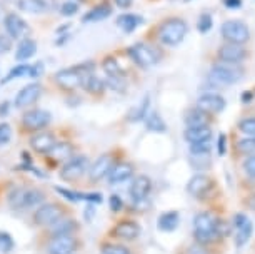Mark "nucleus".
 I'll list each match as a JSON object with an SVG mask.
<instances>
[{"label":"nucleus","instance_id":"obj_1","mask_svg":"<svg viewBox=\"0 0 255 254\" xmlns=\"http://www.w3.org/2000/svg\"><path fill=\"white\" fill-rule=\"evenodd\" d=\"M70 214V209L65 204L59 203V201H45L44 204H40L33 211L32 214V224L35 228L45 229L47 226L59 221L60 218Z\"/></svg>","mask_w":255,"mask_h":254},{"label":"nucleus","instance_id":"obj_2","mask_svg":"<svg viewBox=\"0 0 255 254\" xmlns=\"http://www.w3.org/2000/svg\"><path fill=\"white\" fill-rule=\"evenodd\" d=\"M217 226H219V219L212 213H199L194 218L195 241L202 244V246H207V244L217 241L220 238Z\"/></svg>","mask_w":255,"mask_h":254},{"label":"nucleus","instance_id":"obj_3","mask_svg":"<svg viewBox=\"0 0 255 254\" xmlns=\"http://www.w3.org/2000/svg\"><path fill=\"white\" fill-rule=\"evenodd\" d=\"M244 77V70L239 65H229V64H215L210 69L207 75V82L214 89L227 87V85L237 84Z\"/></svg>","mask_w":255,"mask_h":254},{"label":"nucleus","instance_id":"obj_4","mask_svg":"<svg viewBox=\"0 0 255 254\" xmlns=\"http://www.w3.org/2000/svg\"><path fill=\"white\" fill-rule=\"evenodd\" d=\"M187 32H189V25L184 18H168L158 28V37L160 42L167 47L179 45L182 40L185 39Z\"/></svg>","mask_w":255,"mask_h":254},{"label":"nucleus","instance_id":"obj_5","mask_svg":"<svg viewBox=\"0 0 255 254\" xmlns=\"http://www.w3.org/2000/svg\"><path fill=\"white\" fill-rule=\"evenodd\" d=\"M89 167H90V161L87 156L75 154L62 164L59 176H60V179L67 181V183H75V181L84 177L85 172L89 171Z\"/></svg>","mask_w":255,"mask_h":254},{"label":"nucleus","instance_id":"obj_6","mask_svg":"<svg viewBox=\"0 0 255 254\" xmlns=\"http://www.w3.org/2000/svg\"><path fill=\"white\" fill-rule=\"evenodd\" d=\"M92 72L87 70V65H77L70 69L59 70L55 74V82L65 90H75L77 87H82L85 77Z\"/></svg>","mask_w":255,"mask_h":254},{"label":"nucleus","instance_id":"obj_7","mask_svg":"<svg viewBox=\"0 0 255 254\" xmlns=\"http://www.w3.org/2000/svg\"><path fill=\"white\" fill-rule=\"evenodd\" d=\"M222 39L227 44H239L244 45L247 44L250 39V28L245 22L242 20H225L222 23Z\"/></svg>","mask_w":255,"mask_h":254},{"label":"nucleus","instance_id":"obj_8","mask_svg":"<svg viewBox=\"0 0 255 254\" xmlns=\"http://www.w3.org/2000/svg\"><path fill=\"white\" fill-rule=\"evenodd\" d=\"M80 248H82V239L79 234L50 238L45 241L47 254H75Z\"/></svg>","mask_w":255,"mask_h":254},{"label":"nucleus","instance_id":"obj_9","mask_svg":"<svg viewBox=\"0 0 255 254\" xmlns=\"http://www.w3.org/2000/svg\"><path fill=\"white\" fill-rule=\"evenodd\" d=\"M82 224L77 221L74 216L67 214L64 218H60L59 221L47 226L44 229V238L45 241L50 238H59V236H70V234H80Z\"/></svg>","mask_w":255,"mask_h":254},{"label":"nucleus","instance_id":"obj_10","mask_svg":"<svg viewBox=\"0 0 255 254\" xmlns=\"http://www.w3.org/2000/svg\"><path fill=\"white\" fill-rule=\"evenodd\" d=\"M140 234H142L140 224L135 223L133 219H122V221L115 223L112 229L109 231L110 238L119 239V241H124V243L135 241V239L140 238Z\"/></svg>","mask_w":255,"mask_h":254},{"label":"nucleus","instance_id":"obj_11","mask_svg":"<svg viewBox=\"0 0 255 254\" xmlns=\"http://www.w3.org/2000/svg\"><path fill=\"white\" fill-rule=\"evenodd\" d=\"M117 159H115V156L112 152H105L100 157H97L92 164L89 167V179L90 183H100L102 179H105L110 171L114 169V166L117 164Z\"/></svg>","mask_w":255,"mask_h":254},{"label":"nucleus","instance_id":"obj_12","mask_svg":"<svg viewBox=\"0 0 255 254\" xmlns=\"http://www.w3.org/2000/svg\"><path fill=\"white\" fill-rule=\"evenodd\" d=\"M52 116L49 111L44 109H32L22 116V127L28 132H38L50 124Z\"/></svg>","mask_w":255,"mask_h":254},{"label":"nucleus","instance_id":"obj_13","mask_svg":"<svg viewBox=\"0 0 255 254\" xmlns=\"http://www.w3.org/2000/svg\"><path fill=\"white\" fill-rule=\"evenodd\" d=\"M128 55L132 57L133 62L140 67H148V65H153L157 64L158 59H160V54L152 49L150 45H145V44H135L128 49Z\"/></svg>","mask_w":255,"mask_h":254},{"label":"nucleus","instance_id":"obj_14","mask_svg":"<svg viewBox=\"0 0 255 254\" xmlns=\"http://www.w3.org/2000/svg\"><path fill=\"white\" fill-rule=\"evenodd\" d=\"M217 55L222 64L229 65H239L242 64L247 57V50L239 44H224L220 45V49L217 50Z\"/></svg>","mask_w":255,"mask_h":254},{"label":"nucleus","instance_id":"obj_15","mask_svg":"<svg viewBox=\"0 0 255 254\" xmlns=\"http://www.w3.org/2000/svg\"><path fill=\"white\" fill-rule=\"evenodd\" d=\"M225 105V99L222 97L220 94H215V92H207V94H202L199 100H197V109H200L202 112L205 114H220L224 112Z\"/></svg>","mask_w":255,"mask_h":254},{"label":"nucleus","instance_id":"obj_16","mask_svg":"<svg viewBox=\"0 0 255 254\" xmlns=\"http://www.w3.org/2000/svg\"><path fill=\"white\" fill-rule=\"evenodd\" d=\"M234 226H235V244L237 248H242L249 243L250 236H252L254 226L250 219L245 214H235L234 216Z\"/></svg>","mask_w":255,"mask_h":254},{"label":"nucleus","instance_id":"obj_17","mask_svg":"<svg viewBox=\"0 0 255 254\" xmlns=\"http://www.w3.org/2000/svg\"><path fill=\"white\" fill-rule=\"evenodd\" d=\"M3 27H5V32L8 33L10 39L20 40L28 33V27L25 20H22L20 15H17V13H13V12L7 13V15L3 17Z\"/></svg>","mask_w":255,"mask_h":254},{"label":"nucleus","instance_id":"obj_18","mask_svg":"<svg viewBox=\"0 0 255 254\" xmlns=\"http://www.w3.org/2000/svg\"><path fill=\"white\" fill-rule=\"evenodd\" d=\"M214 188V181L207 174H195L190 177L189 184H187V193L194 198H204L207 193H210Z\"/></svg>","mask_w":255,"mask_h":254},{"label":"nucleus","instance_id":"obj_19","mask_svg":"<svg viewBox=\"0 0 255 254\" xmlns=\"http://www.w3.org/2000/svg\"><path fill=\"white\" fill-rule=\"evenodd\" d=\"M57 139L52 132H45V131H38L37 134H33L30 137V144L32 151L37 152V154H49L52 147L55 146Z\"/></svg>","mask_w":255,"mask_h":254},{"label":"nucleus","instance_id":"obj_20","mask_svg":"<svg viewBox=\"0 0 255 254\" xmlns=\"http://www.w3.org/2000/svg\"><path fill=\"white\" fill-rule=\"evenodd\" d=\"M42 94L40 84H28L22 90H18L15 95V107L17 109H27L33 102H37Z\"/></svg>","mask_w":255,"mask_h":254},{"label":"nucleus","instance_id":"obj_21","mask_svg":"<svg viewBox=\"0 0 255 254\" xmlns=\"http://www.w3.org/2000/svg\"><path fill=\"white\" fill-rule=\"evenodd\" d=\"M133 172H135V167H133L132 162H117L114 166V169L110 171V174L107 176L109 184L114 186V184L125 183V181L132 179Z\"/></svg>","mask_w":255,"mask_h":254},{"label":"nucleus","instance_id":"obj_22","mask_svg":"<svg viewBox=\"0 0 255 254\" xmlns=\"http://www.w3.org/2000/svg\"><path fill=\"white\" fill-rule=\"evenodd\" d=\"M152 191V181L148 176H137L135 179L132 181L130 188H128V194H130L132 199H143L148 198Z\"/></svg>","mask_w":255,"mask_h":254},{"label":"nucleus","instance_id":"obj_23","mask_svg":"<svg viewBox=\"0 0 255 254\" xmlns=\"http://www.w3.org/2000/svg\"><path fill=\"white\" fill-rule=\"evenodd\" d=\"M47 156H50L54 161L64 164V162L69 161L72 156H75V147H74V144L69 142V141H60V142L57 141L55 146L52 147Z\"/></svg>","mask_w":255,"mask_h":254},{"label":"nucleus","instance_id":"obj_24","mask_svg":"<svg viewBox=\"0 0 255 254\" xmlns=\"http://www.w3.org/2000/svg\"><path fill=\"white\" fill-rule=\"evenodd\" d=\"M185 141L189 144L197 142H205L212 139V127L210 126H195V127H187L184 132Z\"/></svg>","mask_w":255,"mask_h":254},{"label":"nucleus","instance_id":"obj_25","mask_svg":"<svg viewBox=\"0 0 255 254\" xmlns=\"http://www.w3.org/2000/svg\"><path fill=\"white\" fill-rule=\"evenodd\" d=\"M45 201H47L45 191H42V189H38V188H27L25 189V196H23L22 211L38 208V206L44 204Z\"/></svg>","mask_w":255,"mask_h":254},{"label":"nucleus","instance_id":"obj_26","mask_svg":"<svg viewBox=\"0 0 255 254\" xmlns=\"http://www.w3.org/2000/svg\"><path fill=\"white\" fill-rule=\"evenodd\" d=\"M179 223H180V214L177 211H167V213L160 214L157 226L163 233H172L179 228Z\"/></svg>","mask_w":255,"mask_h":254},{"label":"nucleus","instance_id":"obj_27","mask_svg":"<svg viewBox=\"0 0 255 254\" xmlns=\"http://www.w3.org/2000/svg\"><path fill=\"white\" fill-rule=\"evenodd\" d=\"M145 127L150 132H158V134L167 132V124L157 111L148 112V116L145 117Z\"/></svg>","mask_w":255,"mask_h":254},{"label":"nucleus","instance_id":"obj_28","mask_svg":"<svg viewBox=\"0 0 255 254\" xmlns=\"http://www.w3.org/2000/svg\"><path fill=\"white\" fill-rule=\"evenodd\" d=\"M148 107H150V97L145 95V97L140 100V104H137L135 107L130 111V114H128V121H130V122L143 121V119L147 117V114H148Z\"/></svg>","mask_w":255,"mask_h":254},{"label":"nucleus","instance_id":"obj_29","mask_svg":"<svg viewBox=\"0 0 255 254\" xmlns=\"http://www.w3.org/2000/svg\"><path fill=\"white\" fill-rule=\"evenodd\" d=\"M142 23V18L138 15H133V13H124L117 18V25L122 28L125 33H130Z\"/></svg>","mask_w":255,"mask_h":254},{"label":"nucleus","instance_id":"obj_30","mask_svg":"<svg viewBox=\"0 0 255 254\" xmlns=\"http://www.w3.org/2000/svg\"><path fill=\"white\" fill-rule=\"evenodd\" d=\"M185 124L187 127H195V126H209V114L202 112L200 109H192L185 114Z\"/></svg>","mask_w":255,"mask_h":254},{"label":"nucleus","instance_id":"obj_31","mask_svg":"<svg viewBox=\"0 0 255 254\" xmlns=\"http://www.w3.org/2000/svg\"><path fill=\"white\" fill-rule=\"evenodd\" d=\"M82 87L87 90L89 94L92 95H100L105 90V82L102 79H99L97 75L94 74H89L87 77H85L84 84H82Z\"/></svg>","mask_w":255,"mask_h":254},{"label":"nucleus","instance_id":"obj_32","mask_svg":"<svg viewBox=\"0 0 255 254\" xmlns=\"http://www.w3.org/2000/svg\"><path fill=\"white\" fill-rule=\"evenodd\" d=\"M37 50V44L30 39H22L20 44L17 47V54H15V59L17 60H27L35 54Z\"/></svg>","mask_w":255,"mask_h":254},{"label":"nucleus","instance_id":"obj_33","mask_svg":"<svg viewBox=\"0 0 255 254\" xmlns=\"http://www.w3.org/2000/svg\"><path fill=\"white\" fill-rule=\"evenodd\" d=\"M110 13H112V8L104 3V5L94 7L92 10L85 13L82 20H84V22H99V20H104V18H107Z\"/></svg>","mask_w":255,"mask_h":254},{"label":"nucleus","instance_id":"obj_34","mask_svg":"<svg viewBox=\"0 0 255 254\" xmlns=\"http://www.w3.org/2000/svg\"><path fill=\"white\" fill-rule=\"evenodd\" d=\"M100 253L102 254H132V251L127 246L119 244V243H112V241L104 243L102 246H100Z\"/></svg>","mask_w":255,"mask_h":254},{"label":"nucleus","instance_id":"obj_35","mask_svg":"<svg viewBox=\"0 0 255 254\" xmlns=\"http://www.w3.org/2000/svg\"><path fill=\"white\" fill-rule=\"evenodd\" d=\"M102 67L110 77H122V67L119 65V62L115 60L114 57H107V59L102 62Z\"/></svg>","mask_w":255,"mask_h":254},{"label":"nucleus","instance_id":"obj_36","mask_svg":"<svg viewBox=\"0 0 255 254\" xmlns=\"http://www.w3.org/2000/svg\"><path fill=\"white\" fill-rule=\"evenodd\" d=\"M190 146V154L192 157H209L210 154V141L205 142H197V144H189Z\"/></svg>","mask_w":255,"mask_h":254},{"label":"nucleus","instance_id":"obj_37","mask_svg":"<svg viewBox=\"0 0 255 254\" xmlns=\"http://www.w3.org/2000/svg\"><path fill=\"white\" fill-rule=\"evenodd\" d=\"M237 149L240 154H252L255 152V137L252 136H245L237 142Z\"/></svg>","mask_w":255,"mask_h":254},{"label":"nucleus","instance_id":"obj_38","mask_svg":"<svg viewBox=\"0 0 255 254\" xmlns=\"http://www.w3.org/2000/svg\"><path fill=\"white\" fill-rule=\"evenodd\" d=\"M13 248H15L13 238L7 231H0V253L8 254Z\"/></svg>","mask_w":255,"mask_h":254},{"label":"nucleus","instance_id":"obj_39","mask_svg":"<svg viewBox=\"0 0 255 254\" xmlns=\"http://www.w3.org/2000/svg\"><path fill=\"white\" fill-rule=\"evenodd\" d=\"M55 191L62 196V198L69 199V201H72V203L85 201V196H87V194H84V193H75V191H69V189H65V188H55Z\"/></svg>","mask_w":255,"mask_h":254},{"label":"nucleus","instance_id":"obj_40","mask_svg":"<svg viewBox=\"0 0 255 254\" xmlns=\"http://www.w3.org/2000/svg\"><path fill=\"white\" fill-rule=\"evenodd\" d=\"M28 69H30V67H28V65H25V64H22V65H17V67H13V69H12L10 72H8V75H7V77H3V80H2V82L5 84V82H10V80L17 79V77H22V75L28 74Z\"/></svg>","mask_w":255,"mask_h":254},{"label":"nucleus","instance_id":"obj_41","mask_svg":"<svg viewBox=\"0 0 255 254\" xmlns=\"http://www.w3.org/2000/svg\"><path fill=\"white\" fill-rule=\"evenodd\" d=\"M239 129L245 134V136H252V137H255V117L242 119V121L239 122Z\"/></svg>","mask_w":255,"mask_h":254},{"label":"nucleus","instance_id":"obj_42","mask_svg":"<svg viewBox=\"0 0 255 254\" xmlns=\"http://www.w3.org/2000/svg\"><path fill=\"white\" fill-rule=\"evenodd\" d=\"M18 7L27 12H30V13L44 12V8H42V5L38 3V0H20V2H18Z\"/></svg>","mask_w":255,"mask_h":254},{"label":"nucleus","instance_id":"obj_43","mask_svg":"<svg viewBox=\"0 0 255 254\" xmlns=\"http://www.w3.org/2000/svg\"><path fill=\"white\" fill-rule=\"evenodd\" d=\"M214 25V20H212V15L210 13H202L200 18H199V23H197V28H199L200 33H207Z\"/></svg>","mask_w":255,"mask_h":254},{"label":"nucleus","instance_id":"obj_44","mask_svg":"<svg viewBox=\"0 0 255 254\" xmlns=\"http://www.w3.org/2000/svg\"><path fill=\"white\" fill-rule=\"evenodd\" d=\"M10 136H12L10 126H8L7 122H2L0 124V146H5V144L10 141Z\"/></svg>","mask_w":255,"mask_h":254},{"label":"nucleus","instance_id":"obj_45","mask_svg":"<svg viewBox=\"0 0 255 254\" xmlns=\"http://www.w3.org/2000/svg\"><path fill=\"white\" fill-rule=\"evenodd\" d=\"M109 206H110V211L112 213H119V211H122L125 206H124V201L120 198L119 194H112L109 198Z\"/></svg>","mask_w":255,"mask_h":254},{"label":"nucleus","instance_id":"obj_46","mask_svg":"<svg viewBox=\"0 0 255 254\" xmlns=\"http://www.w3.org/2000/svg\"><path fill=\"white\" fill-rule=\"evenodd\" d=\"M132 206H133V209H135L137 213H145V211L150 208V201H148L147 198H143V199H132Z\"/></svg>","mask_w":255,"mask_h":254},{"label":"nucleus","instance_id":"obj_47","mask_svg":"<svg viewBox=\"0 0 255 254\" xmlns=\"http://www.w3.org/2000/svg\"><path fill=\"white\" fill-rule=\"evenodd\" d=\"M77 10H79V5H77L75 2H65L64 5L60 7V13H62V15H65V17L74 15Z\"/></svg>","mask_w":255,"mask_h":254},{"label":"nucleus","instance_id":"obj_48","mask_svg":"<svg viewBox=\"0 0 255 254\" xmlns=\"http://www.w3.org/2000/svg\"><path fill=\"white\" fill-rule=\"evenodd\" d=\"M244 169H245V172H247V174H249L250 177H255V154L245 159V162H244Z\"/></svg>","mask_w":255,"mask_h":254},{"label":"nucleus","instance_id":"obj_49","mask_svg":"<svg viewBox=\"0 0 255 254\" xmlns=\"http://www.w3.org/2000/svg\"><path fill=\"white\" fill-rule=\"evenodd\" d=\"M107 85L110 89H115V90H122V87H125L122 77H110V75H109Z\"/></svg>","mask_w":255,"mask_h":254},{"label":"nucleus","instance_id":"obj_50","mask_svg":"<svg viewBox=\"0 0 255 254\" xmlns=\"http://www.w3.org/2000/svg\"><path fill=\"white\" fill-rule=\"evenodd\" d=\"M217 147H219V154L220 156L227 154V136H225V134H220V136H219Z\"/></svg>","mask_w":255,"mask_h":254},{"label":"nucleus","instance_id":"obj_51","mask_svg":"<svg viewBox=\"0 0 255 254\" xmlns=\"http://www.w3.org/2000/svg\"><path fill=\"white\" fill-rule=\"evenodd\" d=\"M10 50V40L7 37L0 35V54H5V52Z\"/></svg>","mask_w":255,"mask_h":254},{"label":"nucleus","instance_id":"obj_52","mask_svg":"<svg viewBox=\"0 0 255 254\" xmlns=\"http://www.w3.org/2000/svg\"><path fill=\"white\" fill-rule=\"evenodd\" d=\"M42 70H44V65H42V64H35L33 67L28 69V75H30V77H38V75L42 74Z\"/></svg>","mask_w":255,"mask_h":254},{"label":"nucleus","instance_id":"obj_53","mask_svg":"<svg viewBox=\"0 0 255 254\" xmlns=\"http://www.w3.org/2000/svg\"><path fill=\"white\" fill-rule=\"evenodd\" d=\"M224 5L227 8H240L242 7V0H224Z\"/></svg>","mask_w":255,"mask_h":254},{"label":"nucleus","instance_id":"obj_54","mask_svg":"<svg viewBox=\"0 0 255 254\" xmlns=\"http://www.w3.org/2000/svg\"><path fill=\"white\" fill-rule=\"evenodd\" d=\"M240 99H242L244 104H250L254 99V94L250 92V90H245V92H242V95H240Z\"/></svg>","mask_w":255,"mask_h":254},{"label":"nucleus","instance_id":"obj_55","mask_svg":"<svg viewBox=\"0 0 255 254\" xmlns=\"http://www.w3.org/2000/svg\"><path fill=\"white\" fill-rule=\"evenodd\" d=\"M115 3H117V7L119 8H128L132 5V2L133 0H114Z\"/></svg>","mask_w":255,"mask_h":254},{"label":"nucleus","instance_id":"obj_56","mask_svg":"<svg viewBox=\"0 0 255 254\" xmlns=\"http://www.w3.org/2000/svg\"><path fill=\"white\" fill-rule=\"evenodd\" d=\"M38 3H40V5H42V8H44V10H47V8H50L52 5H54V3H55V0H38Z\"/></svg>","mask_w":255,"mask_h":254},{"label":"nucleus","instance_id":"obj_57","mask_svg":"<svg viewBox=\"0 0 255 254\" xmlns=\"http://www.w3.org/2000/svg\"><path fill=\"white\" fill-rule=\"evenodd\" d=\"M8 107H10V105H8V102H2L0 104V116H7V112H8Z\"/></svg>","mask_w":255,"mask_h":254},{"label":"nucleus","instance_id":"obj_58","mask_svg":"<svg viewBox=\"0 0 255 254\" xmlns=\"http://www.w3.org/2000/svg\"><path fill=\"white\" fill-rule=\"evenodd\" d=\"M247 206H249V208L252 209V211H255V194H252V196H250V198L247 199Z\"/></svg>","mask_w":255,"mask_h":254}]
</instances>
